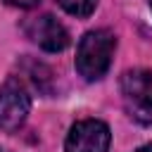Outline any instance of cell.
<instances>
[{
	"label": "cell",
	"instance_id": "6da1fadb",
	"mask_svg": "<svg viewBox=\"0 0 152 152\" xmlns=\"http://www.w3.org/2000/svg\"><path fill=\"white\" fill-rule=\"evenodd\" d=\"M116 48V38L107 28L88 31L76 50V71L86 81H97L107 74L112 64V55Z\"/></svg>",
	"mask_w": 152,
	"mask_h": 152
},
{
	"label": "cell",
	"instance_id": "7a4b0ae2",
	"mask_svg": "<svg viewBox=\"0 0 152 152\" xmlns=\"http://www.w3.org/2000/svg\"><path fill=\"white\" fill-rule=\"evenodd\" d=\"M121 97L135 121L152 124V69L126 71L121 76Z\"/></svg>",
	"mask_w": 152,
	"mask_h": 152
},
{
	"label": "cell",
	"instance_id": "3957f363",
	"mask_svg": "<svg viewBox=\"0 0 152 152\" xmlns=\"http://www.w3.org/2000/svg\"><path fill=\"white\" fill-rule=\"evenodd\" d=\"M28 112H31V97L26 88L17 78L5 81V86L0 88V131L5 133L19 131Z\"/></svg>",
	"mask_w": 152,
	"mask_h": 152
},
{
	"label": "cell",
	"instance_id": "277c9868",
	"mask_svg": "<svg viewBox=\"0 0 152 152\" xmlns=\"http://www.w3.org/2000/svg\"><path fill=\"white\" fill-rule=\"evenodd\" d=\"M112 133L109 126L97 119L76 121L66 135V152H109Z\"/></svg>",
	"mask_w": 152,
	"mask_h": 152
},
{
	"label": "cell",
	"instance_id": "5b68a950",
	"mask_svg": "<svg viewBox=\"0 0 152 152\" xmlns=\"http://www.w3.org/2000/svg\"><path fill=\"white\" fill-rule=\"evenodd\" d=\"M26 33L31 36L33 43H38V48H43L45 52H62L69 45V33L66 28L52 17V14H43L36 17L26 24Z\"/></svg>",
	"mask_w": 152,
	"mask_h": 152
},
{
	"label": "cell",
	"instance_id": "8992f818",
	"mask_svg": "<svg viewBox=\"0 0 152 152\" xmlns=\"http://www.w3.org/2000/svg\"><path fill=\"white\" fill-rule=\"evenodd\" d=\"M57 2L64 12H69L74 17H88V14H93V10L97 5V0H57Z\"/></svg>",
	"mask_w": 152,
	"mask_h": 152
},
{
	"label": "cell",
	"instance_id": "52a82bcc",
	"mask_svg": "<svg viewBox=\"0 0 152 152\" xmlns=\"http://www.w3.org/2000/svg\"><path fill=\"white\" fill-rule=\"evenodd\" d=\"M7 5H12V7H19V10H31V7H36L40 0H5Z\"/></svg>",
	"mask_w": 152,
	"mask_h": 152
},
{
	"label": "cell",
	"instance_id": "ba28073f",
	"mask_svg": "<svg viewBox=\"0 0 152 152\" xmlns=\"http://www.w3.org/2000/svg\"><path fill=\"white\" fill-rule=\"evenodd\" d=\"M135 152H152V145H142V147H138Z\"/></svg>",
	"mask_w": 152,
	"mask_h": 152
},
{
	"label": "cell",
	"instance_id": "9c48e42d",
	"mask_svg": "<svg viewBox=\"0 0 152 152\" xmlns=\"http://www.w3.org/2000/svg\"><path fill=\"white\" fill-rule=\"evenodd\" d=\"M0 152H7V150H2V147H0Z\"/></svg>",
	"mask_w": 152,
	"mask_h": 152
},
{
	"label": "cell",
	"instance_id": "30bf717a",
	"mask_svg": "<svg viewBox=\"0 0 152 152\" xmlns=\"http://www.w3.org/2000/svg\"><path fill=\"white\" fill-rule=\"evenodd\" d=\"M150 7H152V0H150Z\"/></svg>",
	"mask_w": 152,
	"mask_h": 152
}]
</instances>
